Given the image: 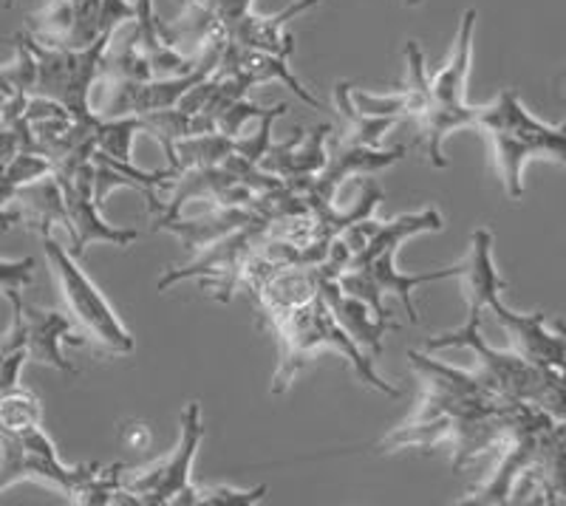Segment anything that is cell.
<instances>
[{"mask_svg": "<svg viewBox=\"0 0 566 506\" xmlns=\"http://www.w3.org/2000/svg\"><path fill=\"white\" fill-rule=\"evenodd\" d=\"M235 154V139L224 134H201L187 136L176 141V148L168 154V165L176 170H199V167H221Z\"/></svg>", "mask_w": 566, "mask_h": 506, "instance_id": "cell-21", "label": "cell"}, {"mask_svg": "<svg viewBox=\"0 0 566 506\" xmlns=\"http://www.w3.org/2000/svg\"><path fill=\"white\" fill-rule=\"evenodd\" d=\"M119 444L130 453H145L154 444V430L148 422H139V419H130L119 428Z\"/></svg>", "mask_w": 566, "mask_h": 506, "instance_id": "cell-27", "label": "cell"}, {"mask_svg": "<svg viewBox=\"0 0 566 506\" xmlns=\"http://www.w3.org/2000/svg\"><path fill=\"white\" fill-rule=\"evenodd\" d=\"M476 128L493 145L495 167L510 199L524 196V167L533 159H553L566 167V123L538 119L513 88L499 91L495 99L482 105Z\"/></svg>", "mask_w": 566, "mask_h": 506, "instance_id": "cell-2", "label": "cell"}, {"mask_svg": "<svg viewBox=\"0 0 566 506\" xmlns=\"http://www.w3.org/2000/svg\"><path fill=\"white\" fill-rule=\"evenodd\" d=\"M258 219H264V215L252 210V207H210L201 219L170 215V219L154 221V230H165L170 235H176L179 244L196 255V252L207 250V246L221 241L224 235H230V232L241 230V226L252 224Z\"/></svg>", "mask_w": 566, "mask_h": 506, "instance_id": "cell-15", "label": "cell"}, {"mask_svg": "<svg viewBox=\"0 0 566 506\" xmlns=\"http://www.w3.org/2000/svg\"><path fill=\"white\" fill-rule=\"evenodd\" d=\"M473 29H476V9H468L462 14V23H459L451 57L437 74H431V105H437V108H462V105H468Z\"/></svg>", "mask_w": 566, "mask_h": 506, "instance_id": "cell-17", "label": "cell"}, {"mask_svg": "<svg viewBox=\"0 0 566 506\" xmlns=\"http://www.w3.org/2000/svg\"><path fill=\"white\" fill-rule=\"evenodd\" d=\"M558 326H560V328H564V334H566V326H564V323H558Z\"/></svg>", "mask_w": 566, "mask_h": 506, "instance_id": "cell-30", "label": "cell"}, {"mask_svg": "<svg viewBox=\"0 0 566 506\" xmlns=\"http://www.w3.org/2000/svg\"><path fill=\"white\" fill-rule=\"evenodd\" d=\"M201 504L207 506H255L266 498L270 487L258 484L252 489L230 487V484H201Z\"/></svg>", "mask_w": 566, "mask_h": 506, "instance_id": "cell-25", "label": "cell"}, {"mask_svg": "<svg viewBox=\"0 0 566 506\" xmlns=\"http://www.w3.org/2000/svg\"><path fill=\"white\" fill-rule=\"evenodd\" d=\"M65 192V207H69V241L71 250L83 255L85 246L105 241L114 246H130L139 238L136 230L114 226L103 219L97 201V159L80 165L74 173L57 176Z\"/></svg>", "mask_w": 566, "mask_h": 506, "instance_id": "cell-9", "label": "cell"}, {"mask_svg": "<svg viewBox=\"0 0 566 506\" xmlns=\"http://www.w3.org/2000/svg\"><path fill=\"white\" fill-rule=\"evenodd\" d=\"M40 241H43L45 261L57 277L60 297H63L71 320L77 323L85 340L94 342L99 351L111 354V357H125V354L134 351L136 340L130 337L125 323L119 320L108 297L103 295V288L80 266L77 252L60 244L52 232L40 235Z\"/></svg>", "mask_w": 566, "mask_h": 506, "instance_id": "cell-4", "label": "cell"}, {"mask_svg": "<svg viewBox=\"0 0 566 506\" xmlns=\"http://www.w3.org/2000/svg\"><path fill=\"white\" fill-rule=\"evenodd\" d=\"M323 297H326V303L332 306V312H335V317L340 320V326L357 340V346L366 348L371 357H380L382 337H386V331H391V328L397 326L380 320V317L374 315L368 303L343 292V286L337 281H328V277L323 281Z\"/></svg>", "mask_w": 566, "mask_h": 506, "instance_id": "cell-18", "label": "cell"}, {"mask_svg": "<svg viewBox=\"0 0 566 506\" xmlns=\"http://www.w3.org/2000/svg\"><path fill=\"white\" fill-rule=\"evenodd\" d=\"M275 340L277 368L270 388L275 397L290 391V384L295 382L301 368L321 351L340 354L346 359V366L354 371V377L360 379L363 384H368L371 391L386 393V397H402L397 384H391L388 379H382L380 373L374 371V357H368L366 348L357 346V340L340 326V320H337L335 312H332V306H328L323 295L317 301H312L310 306L297 308L292 317H286L275 328Z\"/></svg>", "mask_w": 566, "mask_h": 506, "instance_id": "cell-1", "label": "cell"}, {"mask_svg": "<svg viewBox=\"0 0 566 506\" xmlns=\"http://www.w3.org/2000/svg\"><path fill=\"white\" fill-rule=\"evenodd\" d=\"M266 226H270V221L258 219L252 224L241 226V230L230 232V235L210 244L207 250L196 252L193 261L187 263V266L165 272L159 288H168L179 281H199L221 303H230L232 292L241 286V270H244L247 257L255 250L258 241L266 235Z\"/></svg>", "mask_w": 566, "mask_h": 506, "instance_id": "cell-8", "label": "cell"}, {"mask_svg": "<svg viewBox=\"0 0 566 506\" xmlns=\"http://www.w3.org/2000/svg\"><path fill=\"white\" fill-rule=\"evenodd\" d=\"M286 108V105H277V108H261V105L250 103V99H239V103H232L230 108L221 110L216 119H219V134L224 136H232V139H239L241 134H244V125L250 123V119H264V116L275 114V110Z\"/></svg>", "mask_w": 566, "mask_h": 506, "instance_id": "cell-26", "label": "cell"}, {"mask_svg": "<svg viewBox=\"0 0 566 506\" xmlns=\"http://www.w3.org/2000/svg\"><path fill=\"white\" fill-rule=\"evenodd\" d=\"M114 32H103L97 40L85 49H71V45H52L43 40H34L23 34L29 49L38 60V85H34V96H49L57 99L74 116H91L97 110H91L88 94L94 80L103 74V60L108 54V43Z\"/></svg>", "mask_w": 566, "mask_h": 506, "instance_id": "cell-6", "label": "cell"}, {"mask_svg": "<svg viewBox=\"0 0 566 506\" xmlns=\"http://www.w3.org/2000/svg\"><path fill=\"white\" fill-rule=\"evenodd\" d=\"M495 320L502 323V328L510 337V348L515 354L527 357L530 362L544 368H555V371H566V334L558 326V331H549L544 323V312H530V315H518L504 301H495L490 306Z\"/></svg>", "mask_w": 566, "mask_h": 506, "instance_id": "cell-12", "label": "cell"}, {"mask_svg": "<svg viewBox=\"0 0 566 506\" xmlns=\"http://www.w3.org/2000/svg\"><path fill=\"white\" fill-rule=\"evenodd\" d=\"M80 473H83V464L69 467L60 458L57 447H54L43 424L23 430V433L0 430V493L3 495L20 481H40V484H49L69 498L71 489L77 487Z\"/></svg>", "mask_w": 566, "mask_h": 506, "instance_id": "cell-7", "label": "cell"}, {"mask_svg": "<svg viewBox=\"0 0 566 506\" xmlns=\"http://www.w3.org/2000/svg\"><path fill=\"white\" fill-rule=\"evenodd\" d=\"M54 161L40 150H20L9 161H3V204L12 201L23 187L34 185V181L54 176Z\"/></svg>", "mask_w": 566, "mask_h": 506, "instance_id": "cell-23", "label": "cell"}, {"mask_svg": "<svg viewBox=\"0 0 566 506\" xmlns=\"http://www.w3.org/2000/svg\"><path fill=\"white\" fill-rule=\"evenodd\" d=\"M205 442V419L201 404L190 402L181 413L179 444L161 462L145 470L125 473V504L168 506V504H201V489L193 484V462Z\"/></svg>", "mask_w": 566, "mask_h": 506, "instance_id": "cell-5", "label": "cell"}, {"mask_svg": "<svg viewBox=\"0 0 566 506\" xmlns=\"http://www.w3.org/2000/svg\"><path fill=\"white\" fill-rule=\"evenodd\" d=\"M428 351L442 348H468L476 357V371L495 393L507 402H527L541 411L564 417L566 413V371L544 368L530 362L527 357L510 351H499L484 340L482 326L462 323L453 331L437 334L428 340Z\"/></svg>", "mask_w": 566, "mask_h": 506, "instance_id": "cell-3", "label": "cell"}, {"mask_svg": "<svg viewBox=\"0 0 566 506\" xmlns=\"http://www.w3.org/2000/svg\"><path fill=\"white\" fill-rule=\"evenodd\" d=\"M0 382H3V391L7 388H14V384H20V377H23V368H27V362H32V357H29V348H14V351L9 354H0Z\"/></svg>", "mask_w": 566, "mask_h": 506, "instance_id": "cell-29", "label": "cell"}, {"mask_svg": "<svg viewBox=\"0 0 566 506\" xmlns=\"http://www.w3.org/2000/svg\"><path fill=\"white\" fill-rule=\"evenodd\" d=\"M335 105L337 114L346 119V130H343V139L352 141V145H368V148H380V139L394 128L397 123H402L399 116H368L363 110H357L352 99V85L337 83L335 85Z\"/></svg>", "mask_w": 566, "mask_h": 506, "instance_id": "cell-20", "label": "cell"}, {"mask_svg": "<svg viewBox=\"0 0 566 506\" xmlns=\"http://www.w3.org/2000/svg\"><path fill=\"white\" fill-rule=\"evenodd\" d=\"M524 481L553 504L566 495V413L553 417L547 428L541 430L535 462Z\"/></svg>", "mask_w": 566, "mask_h": 506, "instance_id": "cell-19", "label": "cell"}, {"mask_svg": "<svg viewBox=\"0 0 566 506\" xmlns=\"http://www.w3.org/2000/svg\"><path fill=\"white\" fill-rule=\"evenodd\" d=\"M462 292L468 315L464 323L470 326H482L484 308L493 306L495 301H502V292L507 288V281L499 275L493 257V232L488 226H479L470 235V250L462 257Z\"/></svg>", "mask_w": 566, "mask_h": 506, "instance_id": "cell-13", "label": "cell"}, {"mask_svg": "<svg viewBox=\"0 0 566 506\" xmlns=\"http://www.w3.org/2000/svg\"><path fill=\"white\" fill-rule=\"evenodd\" d=\"M323 281L326 277H323L317 263H290V266H281L252 295V301L258 306V315L275 331L286 317L295 315L297 308L310 306L312 301H317L323 295Z\"/></svg>", "mask_w": 566, "mask_h": 506, "instance_id": "cell-11", "label": "cell"}, {"mask_svg": "<svg viewBox=\"0 0 566 506\" xmlns=\"http://www.w3.org/2000/svg\"><path fill=\"white\" fill-rule=\"evenodd\" d=\"M406 156V148H368V145H352V141H337L335 148L328 150V165L315 181H312L306 199H310L312 210H326V207H335L337 190H340L343 181L354 179V176H371L380 173L386 167L397 165L399 159Z\"/></svg>", "mask_w": 566, "mask_h": 506, "instance_id": "cell-10", "label": "cell"}, {"mask_svg": "<svg viewBox=\"0 0 566 506\" xmlns=\"http://www.w3.org/2000/svg\"><path fill=\"white\" fill-rule=\"evenodd\" d=\"M43 424V408H40L38 393L14 384L0 393V430L7 433H23Z\"/></svg>", "mask_w": 566, "mask_h": 506, "instance_id": "cell-22", "label": "cell"}, {"mask_svg": "<svg viewBox=\"0 0 566 506\" xmlns=\"http://www.w3.org/2000/svg\"><path fill=\"white\" fill-rule=\"evenodd\" d=\"M139 130H145L142 116H114V119H103L99 116L97 128V154L111 156L116 161H128L130 165V148Z\"/></svg>", "mask_w": 566, "mask_h": 506, "instance_id": "cell-24", "label": "cell"}, {"mask_svg": "<svg viewBox=\"0 0 566 506\" xmlns=\"http://www.w3.org/2000/svg\"><path fill=\"white\" fill-rule=\"evenodd\" d=\"M12 221H23L27 226L38 230L40 235L52 232L54 224L69 232V207H65V192L57 173L23 187L12 201L3 204V224L9 226Z\"/></svg>", "mask_w": 566, "mask_h": 506, "instance_id": "cell-16", "label": "cell"}, {"mask_svg": "<svg viewBox=\"0 0 566 506\" xmlns=\"http://www.w3.org/2000/svg\"><path fill=\"white\" fill-rule=\"evenodd\" d=\"M74 326L71 315L63 312H45V308L29 306L27 303V348L32 362L38 366H49L54 371L65 373V377H77V368L71 366L63 354V342L71 346H85V337H74Z\"/></svg>", "mask_w": 566, "mask_h": 506, "instance_id": "cell-14", "label": "cell"}, {"mask_svg": "<svg viewBox=\"0 0 566 506\" xmlns=\"http://www.w3.org/2000/svg\"><path fill=\"white\" fill-rule=\"evenodd\" d=\"M32 270L34 261L32 257H3L0 263V277H3V288H23L32 283Z\"/></svg>", "mask_w": 566, "mask_h": 506, "instance_id": "cell-28", "label": "cell"}]
</instances>
